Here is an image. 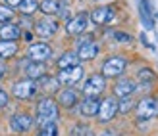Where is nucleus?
I'll return each mask as SVG.
<instances>
[{
    "instance_id": "1",
    "label": "nucleus",
    "mask_w": 158,
    "mask_h": 136,
    "mask_svg": "<svg viewBox=\"0 0 158 136\" xmlns=\"http://www.w3.org/2000/svg\"><path fill=\"white\" fill-rule=\"evenodd\" d=\"M60 115V106L54 98H43L41 102L37 103V125L44 126V125H52L58 121Z\"/></svg>"
},
{
    "instance_id": "2",
    "label": "nucleus",
    "mask_w": 158,
    "mask_h": 136,
    "mask_svg": "<svg viewBox=\"0 0 158 136\" xmlns=\"http://www.w3.org/2000/svg\"><path fill=\"white\" fill-rule=\"evenodd\" d=\"M104 90H106V77L102 73L100 75L94 73L91 77H87L83 86H81V92L85 98H98V96H102Z\"/></svg>"
},
{
    "instance_id": "3",
    "label": "nucleus",
    "mask_w": 158,
    "mask_h": 136,
    "mask_svg": "<svg viewBox=\"0 0 158 136\" xmlns=\"http://www.w3.org/2000/svg\"><path fill=\"white\" fill-rule=\"evenodd\" d=\"M158 115V100L152 96H145L141 98L135 106V117L139 121H148V119H154Z\"/></svg>"
},
{
    "instance_id": "4",
    "label": "nucleus",
    "mask_w": 158,
    "mask_h": 136,
    "mask_svg": "<svg viewBox=\"0 0 158 136\" xmlns=\"http://www.w3.org/2000/svg\"><path fill=\"white\" fill-rule=\"evenodd\" d=\"M125 67H127V61H125L123 56H110V58L102 63V75L106 79H116V77H122Z\"/></svg>"
},
{
    "instance_id": "5",
    "label": "nucleus",
    "mask_w": 158,
    "mask_h": 136,
    "mask_svg": "<svg viewBox=\"0 0 158 136\" xmlns=\"http://www.w3.org/2000/svg\"><path fill=\"white\" fill-rule=\"evenodd\" d=\"M118 113H120V103H118L116 96H106V98L100 100V107L97 115L100 123H110Z\"/></svg>"
},
{
    "instance_id": "6",
    "label": "nucleus",
    "mask_w": 158,
    "mask_h": 136,
    "mask_svg": "<svg viewBox=\"0 0 158 136\" xmlns=\"http://www.w3.org/2000/svg\"><path fill=\"white\" fill-rule=\"evenodd\" d=\"M100 44L97 41H93V37H83L77 41V56L81 58V61H91L98 56Z\"/></svg>"
},
{
    "instance_id": "7",
    "label": "nucleus",
    "mask_w": 158,
    "mask_h": 136,
    "mask_svg": "<svg viewBox=\"0 0 158 136\" xmlns=\"http://www.w3.org/2000/svg\"><path fill=\"white\" fill-rule=\"evenodd\" d=\"M37 90H39V84L33 79H21L12 86V94L18 100H31L37 94Z\"/></svg>"
},
{
    "instance_id": "8",
    "label": "nucleus",
    "mask_w": 158,
    "mask_h": 136,
    "mask_svg": "<svg viewBox=\"0 0 158 136\" xmlns=\"http://www.w3.org/2000/svg\"><path fill=\"white\" fill-rule=\"evenodd\" d=\"M25 56H27V60H29V61L44 63V61L52 56V48L46 44V42H33V44H29Z\"/></svg>"
},
{
    "instance_id": "9",
    "label": "nucleus",
    "mask_w": 158,
    "mask_h": 136,
    "mask_svg": "<svg viewBox=\"0 0 158 136\" xmlns=\"http://www.w3.org/2000/svg\"><path fill=\"white\" fill-rule=\"evenodd\" d=\"M56 79H58L60 84L73 86V84H77L83 79V67L81 65H75V67H68V69H60Z\"/></svg>"
},
{
    "instance_id": "10",
    "label": "nucleus",
    "mask_w": 158,
    "mask_h": 136,
    "mask_svg": "<svg viewBox=\"0 0 158 136\" xmlns=\"http://www.w3.org/2000/svg\"><path fill=\"white\" fill-rule=\"evenodd\" d=\"M87 25H89V15H87L85 12L73 15L72 19H68L66 23V33L72 35V37H77V35H83V31L87 29Z\"/></svg>"
},
{
    "instance_id": "11",
    "label": "nucleus",
    "mask_w": 158,
    "mask_h": 136,
    "mask_svg": "<svg viewBox=\"0 0 158 136\" xmlns=\"http://www.w3.org/2000/svg\"><path fill=\"white\" fill-rule=\"evenodd\" d=\"M114 17H116L114 6H98L91 12V21L94 25H108Z\"/></svg>"
},
{
    "instance_id": "12",
    "label": "nucleus",
    "mask_w": 158,
    "mask_h": 136,
    "mask_svg": "<svg viewBox=\"0 0 158 136\" xmlns=\"http://www.w3.org/2000/svg\"><path fill=\"white\" fill-rule=\"evenodd\" d=\"M56 102H58V106L66 107V109H72L79 103V92L73 88V86H66V88H62L58 92Z\"/></svg>"
},
{
    "instance_id": "13",
    "label": "nucleus",
    "mask_w": 158,
    "mask_h": 136,
    "mask_svg": "<svg viewBox=\"0 0 158 136\" xmlns=\"http://www.w3.org/2000/svg\"><path fill=\"white\" fill-rule=\"evenodd\" d=\"M33 126V117L29 113H15L10 119V129L14 132H27Z\"/></svg>"
},
{
    "instance_id": "14",
    "label": "nucleus",
    "mask_w": 158,
    "mask_h": 136,
    "mask_svg": "<svg viewBox=\"0 0 158 136\" xmlns=\"http://www.w3.org/2000/svg\"><path fill=\"white\" fill-rule=\"evenodd\" d=\"M137 90V83L133 79H120L114 84V96L118 100L120 98H127V96H133Z\"/></svg>"
},
{
    "instance_id": "15",
    "label": "nucleus",
    "mask_w": 158,
    "mask_h": 136,
    "mask_svg": "<svg viewBox=\"0 0 158 136\" xmlns=\"http://www.w3.org/2000/svg\"><path fill=\"white\" fill-rule=\"evenodd\" d=\"M56 31H58V21H54V19L46 17V19H41L35 23V33L41 38H50Z\"/></svg>"
},
{
    "instance_id": "16",
    "label": "nucleus",
    "mask_w": 158,
    "mask_h": 136,
    "mask_svg": "<svg viewBox=\"0 0 158 136\" xmlns=\"http://www.w3.org/2000/svg\"><path fill=\"white\" fill-rule=\"evenodd\" d=\"M98 107H100L98 98H85V100L79 102V115H83V117H97L98 115Z\"/></svg>"
},
{
    "instance_id": "17",
    "label": "nucleus",
    "mask_w": 158,
    "mask_h": 136,
    "mask_svg": "<svg viewBox=\"0 0 158 136\" xmlns=\"http://www.w3.org/2000/svg\"><path fill=\"white\" fill-rule=\"evenodd\" d=\"M21 37V29L15 23H4L0 25V41H18Z\"/></svg>"
},
{
    "instance_id": "18",
    "label": "nucleus",
    "mask_w": 158,
    "mask_h": 136,
    "mask_svg": "<svg viewBox=\"0 0 158 136\" xmlns=\"http://www.w3.org/2000/svg\"><path fill=\"white\" fill-rule=\"evenodd\" d=\"M139 2V15H141V21H143L145 29H154V19H152V14H151V6H148L147 0H137Z\"/></svg>"
},
{
    "instance_id": "19",
    "label": "nucleus",
    "mask_w": 158,
    "mask_h": 136,
    "mask_svg": "<svg viewBox=\"0 0 158 136\" xmlns=\"http://www.w3.org/2000/svg\"><path fill=\"white\" fill-rule=\"evenodd\" d=\"M58 69H68V67H75V65H81V58L77 56V52H66L62 54L58 61H56Z\"/></svg>"
},
{
    "instance_id": "20",
    "label": "nucleus",
    "mask_w": 158,
    "mask_h": 136,
    "mask_svg": "<svg viewBox=\"0 0 158 136\" xmlns=\"http://www.w3.org/2000/svg\"><path fill=\"white\" fill-rule=\"evenodd\" d=\"M25 75L27 79H33V81H41L44 77V65L39 61H29L25 65Z\"/></svg>"
},
{
    "instance_id": "21",
    "label": "nucleus",
    "mask_w": 158,
    "mask_h": 136,
    "mask_svg": "<svg viewBox=\"0 0 158 136\" xmlns=\"http://www.w3.org/2000/svg\"><path fill=\"white\" fill-rule=\"evenodd\" d=\"M18 54V42L15 41H0V58L10 60Z\"/></svg>"
},
{
    "instance_id": "22",
    "label": "nucleus",
    "mask_w": 158,
    "mask_h": 136,
    "mask_svg": "<svg viewBox=\"0 0 158 136\" xmlns=\"http://www.w3.org/2000/svg\"><path fill=\"white\" fill-rule=\"evenodd\" d=\"M39 10L44 15H56L60 12V2L58 0H41L39 2Z\"/></svg>"
},
{
    "instance_id": "23",
    "label": "nucleus",
    "mask_w": 158,
    "mask_h": 136,
    "mask_svg": "<svg viewBox=\"0 0 158 136\" xmlns=\"http://www.w3.org/2000/svg\"><path fill=\"white\" fill-rule=\"evenodd\" d=\"M18 10L23 15H33L39 10V2H37V0H21V4L18 6Z\"/></svg>"
},
{
    "instance_id": "24",
    "label": "nucleus",
    "mask_w": 158,
    "mask_h": 136,
    "mask_svg": "<svg viewBox=\"0 0 158 136\" xmlns=\"http://www.w3.org/2000/svg\"><path fill=\"white\" fill-rule=\"evenodd\" d=\"M14 19V8L8 4H0V23H10Z\"/></svg>"
},
{
    "instance_id": "25",
    "label": "nucleus",
    "mask_w": 158,
    "mask_h": 136,
    "mask_svg": "<svg viewBox=\"0 0 158 136\" xmlns=\"http://www.w3.org/2000/svg\"><path fill=\"white\" fill-rule=\"evenodd\" d=\"M37 136H58V125H56V123H52V125L39 126Z\"/></svg>"
},
{
    "instance_id": "26",
    "label": "nucleus",
    "mask_w": 158,
    "mask_h": 136,
    "mask_svg": "<svg viewBox=\"0 0 158 136\" xmlns=\"http://www.w3.org/2000/svg\"><path fill=\"white\" fill-rule=\"evenodd\" d=\"M139 79H141V81H145V84H148V83H152L154 79H156V75H154L152 69L143 67V69H139Z\"/></svg>"
},
{
    "instance_id": "27",
    "label": "nucleus",
    "mask_w": 158,
    "mask_h": 136,
    "mask_svg": "<svg viewBox=\"0 0 158 136\" xmlns=\"http://www.w3.org/2000/svg\"><path fill=\"white\" fill-rule=\"evenodd\" d=\"M112 38L116 42H122V44H129L131 41H133V37L129 35V33H123V31H114L112 33Z\"/></svg>"
},
{
    "instance_id": "28",
    "label": "nucleus",
    "mask_w": 158,
    "mask_h": 136,
    "mask_svg": "<svg viewBox=\"0 0 158 136\" xmlns=\"http://www.w3.org/2000/svg\"><path fill=\"white\" fill-rule=\"evenodd\" d=\"M118 103H120V113H127V111L133 107L131 96H127V98H120V100H118Z\"/></svg>"
},
{
    "instance_id": "29",
    "label": "nucleus",
    "mask_w": 158,
    "mask_h": 136,
    "mask_svg": "<svg viewBox=\"0 0 158 136\" xmlns=\"http://www.w3.org/2000/svg\"><path fill=\"white\" fill-rule=\"evenodd\" d=\"M89 134H91V129L87 125H81V123L75 125L73 130H72V136H89Z\"/></svg>"
},
{
    "instance_id": "30",
    "label": "nucleus",
    "mask_w": 158,
    "mask_h": 136,
    "mask_svg": "<svg viewBox=\"0 0 158 136\" xmlns=\"http://www.w3.org/2000/svg\"><path fill=\"white\" fill-rule=\"evenodd\" d=\"M8 102H10V96H8L6 90L0 88V107H6V106H8Z\"/></svg>"
},
{
    "instance_id": "31",
    "label": "nucleus",
    "mask_w": 158,
    "mask_h": 136,
    "mask_svg": "<svg viewBox=\"0 0 158 136\" xmlns=\"http://www.w3.org/2000/svg\"><path fill=\"white\" fill-rule=\"evenodd\" d=\"M21 37H23V41H27V42L33 41V33H31V31H25V33H21Z\"/></svg>"
},
{
    "instance_id": "32",
    "label": "nucleus",
    "mask_w": 158,
    "mask_h": 136,
    "mask_svg": "<svg viewBox=\"0 0 158 136\" xmlns=\"http://www.w3.org/2000/svg\"><path fill=\"white\" fill-rule=\"evenodd\" d=\"M6 4L10 6V8H18L21 4V0H6Z\"/></svg>"
},
{
    "instance_id": "33",
    "label": "nucleus",
    "mask_w": 158,
    "mask_h": 136,
    "mask_svg": "<svg viewBox=\"0 0 158 136\" xmlns=\"http://www.w3.org/2000/svg\"><path fill=\"white\" fill-rule=\"evenodd\" d=\"M4 75H6V65H4L2 61H0V79H2Z\"/></svg>"
},
{
    "instance_id": "34",
    "label": "nucleus",
    "mask_w": 158,
    "mask_h": 136,
    "mask_svg": "<svg viewBox=\"0 0 158 136\" xmlns=\"http://www.w3.org/2000/svg\"><path fill=\"white\" fill-rule=\"evenodd\" d=\"M89 136H93V132H91V134H89Z\"/></svg>"
}]
</instances>
